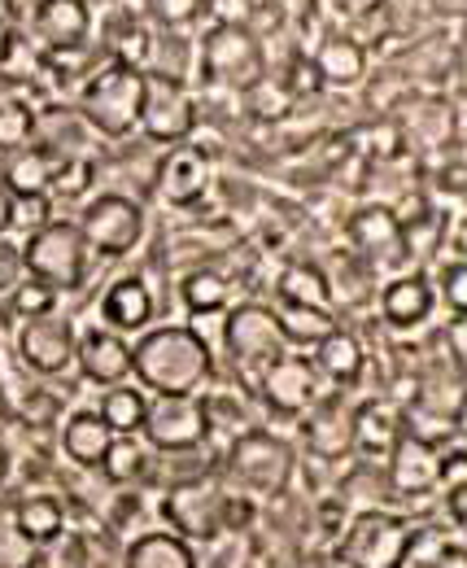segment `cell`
<instances>
[{"mask_svg":"<svg viewBox=\"0 0 467 568\" xmlns=\"http://www.w3.org/2000/svg\"><path fill=\"white\" fill-rule=\"evenodd\" d=\"M293 446L275 433H263V428H245L236 433V442L227 446L223 455V468L236 486L254 490V495H284L288 481H293Z\"/></svg>","mask_w":467,"mask_h":568,"instance_id":"5b68a950","label":"cell"},{"mask_svg":"<svg viewBox=\"0 0 467 568\" xmlns=\"http://www.w3.org/2000/svg\"><path fill=\"white\" fill-rule=\"evenodd\" d=\"M9 516H13V529L31 547H44V542H53L67 529V507L53 495H27L22 503L9 507Z\"/></svg>","mask_w":467,"mask_h":568,"instance_id":"484cf974","label":"cell"},{"mask_svg":"<svg viewBox=\"0 0 467 568\" xmlns=\"http://www.w3.org/2000/svg\"><path fill=\"white\" fill-rule=\"evenodd\" d=\"M140 128L153 144H184L197 132V97L189 92L184 79L144 71V105H140Z\"/></svg>","mask_w":467,"mask_h":568,"instance_id":"ba28073f","label":"cell"},{"mask_svg":"<svg viewBox=\"0 0 467 568\" xmlns=\"http://www.w3.org/2000/svg\"><path fill=\"white\" fill-rule=\"evenodd\" d=\"M132 376L153 394H205L214 381L210 342L189 324L144 328L132 346Z\"/></svg>","mask_w":467,"mask_h":568,"instance_id":"6da1fadb","label":"cell"},{"mask_svg":"<svg viewBox=\"0 0 467 568\" xmlns=\"http://www.w3.org/2000/svg\"><path fill=\"white\" fill-rule=\"evenodd\" d=\"M58 166H62V149H53V144H27V149H18V153L9 158V166L0 171V180L9 184L13 197L49 193Z\"/></svg>","mask_w":467,"mask_h":568,"instance_id":"44dd1931","label":"cell"},{"mask_svg":"<svg viewBox=\"0 0 467 568\" xmlns=\"http://www.w3.org/2000/svg\"><path fill=\"white\" fill-rule=\"evenodd\" d=\"M74 363H79L83 381L110 389V385H119V381L132 376V346H128L123 333L88 328V333H79V342H74Z\"/></svg>","mask_w":467,"mask_h":568,"instance_id":"2e32d148","label":"cell"},{"mask_svg":"<svg viewBox=\"0 0 467 568\" xmlns=\"http://www.w3.org/2000/svg\"><path fill=\"white\" fill-rule=\"evenodd\" d=\"M180 297H184V306L193 315H219V311H227V281L219 272H210V267H197V272L184 276Z\"/></svg>","mask_w":467,"mask_h":568,"instance_id":"836d02e7","label":"cell"},{"mask_svg":"<svg viewBox=\"0 0 467 568\" xmlns=\"http://www.w3.org/2000/svg\"><path fill=\"white\" fill-rule=\"evenodd\" d=\"M110 442H114V433H110V425L97 412H74L62 425V450H67L70 464H79V468H97L105 459Z\"/></svg>","mask_w":467,"mask_h":568,"instance_id":"d4e9b609","label":"cell"},{"mask_svg":"<svg viewBox=\"0 0 467 568\" xmlns=\"http://www.w3.org/2000/svg\"><path fill=\"white\" fill-rule=\"evenodd\" d=\"M162 459H149V473L166 486V490H175V486H193L201 477H214V450L201 442V446H189V450H158Z\"/></svg>","mask_w":467,"mask_h":568,"instance_id":"83f0119b","label":"cell"},{"mask_svg":"<svg viewBox=\"0 0 467 568\" xmlns=\"http://www.w3.org/2000/svg\"><path fill=\"white\" fill-rule=\"evenodd\" d=\"M123 568H197V551L180 534H140Z\"/></svg>","mask_w":467,"mask_h":568,"instance_id":"4316f807","label":"cell"},{"mask_svg":"<svg viewBox=\"0 0 467 568\" xmlns=\"http://www.w3.org/2000/svg\"><path fill=\"white\" fill-rule=\"evenodd\" d=\"M437 473H441L437 442H424V437H415V433L402 428V437L394 442V450H389V486L402 498L428 495V490H437Z\"/></svg>","mask_w":467,"mask_h":568,"instance_id":"ac0fdd59","label":"cell"},{"mask_svg":"<svg viewBox=\"0 0 467 568\" xmlns=\"http://www.w3.org/2000/svg\"><path fill=\"white\" fill-rule=\"evenodd\" d=\"M35 132H40V123H35L31 105H22V101H4L0 105V149L18 153V149L35 144Z\"/></svg>","mask_w":467,"mask_h":568,"instance_id":"d590c367","label":"cell"},{"mask_svg":"<svg viewBox=\"0 0 467 568\" xmlns=\"http://www.w3.org/2000/svg\"><path fill=\"white\" fill-rule=\"evenodd\" d=\"M210 180H214V166H210V153L201 144L184 141V144H171L158 162V175H153V189L166 206L175 211H189L197 206L201 197L210 193Z\"/></svg>","mask_w":467,"mask_h":568,"instance_id":"5bb4252c","label":"cell"},{"mask_svg":"<svg viewBox=\"0 0 467 568\" xmlns=\"http://www.w3.org/2000/svg\"><path fill=\"white\" fill-rule=\"evenodd\" d=\"M140 433L149 437L153 450H189L210 442V420L201 394H153L144 407Z\"/></svg>","mask_w":467,"mask_h":568,"instance_id":"30bf717a","label":"cell"},{"mask_svg":"<svg viewBox=\"0 0 467 568\" xmlns=\"http://www.w3.org/2000/svg\"><path fill=\"white\" fill-rule=\"evenodd\" d=\"M74 223H79L88 250L101 258H123L144 241V211H140V202L123 197V193H97Z\"/></svg>","mask_w":467,"mask_h":568,"instance_id":"52a82bcc","label":"cell"},{"mask_svg":"<svg viewBox=\"0 0 467 568\" xmlns=\"http://www.w3.org/2000/svg\"><path fill=\"white\" fill-rule=\"evenodd\" d=\"M9 473H13V459H9V450H4V446H0V486H4V481H9Z\"/></svg>","mask_w":467,"mask_h":568,"instance_id":"f6af8a7d","label":"cell"},{"mask_svg":"<svg viewBox=\"0 0 467 568\" xmlns=\"http://www.w3.org/2000/svg\"><path fill=\"white\" fill-rule=\"evenodd\" d=\"M349 236H354L358 250H367V254L402 250V223L389 206H363V211L349 219Z\"/></svg>","mask_w":467,"mask_h":568,"instance_id":"f546056e","label":"cell"},{"mask_svg":"<svg viewBox=\"0 0 467 568\" xmlns=\"http://www.w3.org/2000/svg\"><path fill=\"white\" fill-rule=\"evenodd\" d=\"M53 219V193H27V197H13V219L9 227H22L27 236L35 227H44Z\"/></svg>","mask_w":467,"mask_h":568,"instance_id":"f35d334b","label":"cell"},{"mask_svg":"<svg viewBox=\"0 0 467 568\" xmlns=\"http://www.w3.org/2000/svg\"><path fill=\"white\" fill-rule=\"evenodd\" d=\"M97 468H101V477L114 481V486H135L140 477H149V450H144L135 437H114L110 450H105V459H101Z\"/></svg>","mask_w":467,"mask_h":568,"instance_id":"d6a6232c","label":"cell"},{"mask_svg":"<svg viewBox=\"0 0 467 568\" xmlns=\"http://www.w3.org/2000/svg\"><path fill=\"white\" fill-rule=\"evenodd\" d=\"M197 71L219 92H241L250 97L267 79V44L250 27H227L214 22L197 44Z\"/></svg>","mask_w":467,"mask_h":568,"instance_id":"7a4b0ae2","label":"cell"},{"mask_svg":"<svg viewBox=\"0 0 467 568\" xmlns=\"http://www.w3.org/2000/svg\"><path fill=\"white\" fill-rule=\"evenodd\" d=\"M153 311H158V297L153 288L140 281V276H119V281L105 284L101 302H97V315L110 333H144L153 324Z\"/></svg>","mask_w":467,"mask_h":568,"instance_id":"e0dca14e","label":"cell"},{"mask_svg":"<svg viewBox=\"0 0 467 568\" xmlns=\"http://www.w3.org/2000/svg\"><path fill=\"white\" fill-rule=\"evenodd\" d=\"M201 9H205V0H149V13H153L162 27H171V31L189 27Z\"/></svg>","mask_w":467,"mask_h":568,"instance_id":"60d3db41","label":"cell"},{"mask_svg":"<svg viewBox=\"0 0 467 568\" xmlns=\"http://www.w3.org/2000/svg\"><path fill=\"white\" fill-rule=\"evenodd\" d=\"M140 105H144V71L123 62H105L79 88V119L105 141H128L140 132Z\"/></svg>","mask_w":467,"mask_h":568,"instance_id":"3957f363","label":"cell"},{"mask_svg":"<svg viewBox=\"0 0 467 568\" xmlns=\"http://www.w3.org/2000/svg\"><path fill=\"white\" fill-rule=\"evenodd\" d=\"M258 398L280 416H302L311 412L324 389H319V372L306 355H280L258 372Z\"/></svg>","mask_w":467,"mask_h":568,"instance_id":"4fadbf2b","label":"cell"},{"mask_svg":"<svg viewBox=\"0 0 467 568\" xmlns=\"http://www.w3.org/2000/svg\"><path fill=\"white\" fill-rule=\"evenodd\" d=\"M153 44L158 40H149V31L135 22V18H119V27L110 31V62H123V67H135V71H149V62H153Z\"/></svg>","mask_w":467,"mask_h":568,"instance_id":"e575fe53","label":"cell"},{"mask_svg":"<svg viewBox=\"0 0 467 568\" xmlns=\"http://www.w3.org/2000/svg\"><path fill=\"white\" fill-rule=\"evenodd\" d=\"M9 219H13V193H9V184L0 180V236H9Z\"/></svg>","mask_w":467,"mask_h":568,"instance_id":"ee69618b","label":"cell"},{"mask_svg":"<svg viewBox=\"0 0 467 568\" xmlns=\"http://www.w3.org/2000/svg\"><path fill=\"white\" fill-rule=\"evenodd\" d=\"M336 13H345V18H372V13H380L389 0H328Z\"/></svg>","mask_w":467,"mask_h":568,"instance_id":"7bdbcfd3","label":"cell"},{"mask_svg":"<svg viewBox=\"0 0 467 568\" xmlns=\"http://www.w3.org/2000/svg\"><path fill=\"white\" fill-rule=\"evenodd\" d=\"M280 297L293 306H315V311H333V288L319 276V267L311 263H293L280 272Z\"/></svg>","mask_w":467,"mask_h":568,"instance_id":"4dcf8cb0","label":"cell"},{"mask_svg":"<svg viewBox=\"0 0 467 568\" xmlns=\"http://www.w3.org/2000/svg\"><path fill=\"white\" fill-rule=\"evenodd\" d=\"M22 276H27V267H22V245H13L9 236H0V297H9Z\"/></svg>","mask_w":467,"mask_h":568,"instance_id":"b9f144b4","label":"cell"},{"mask_svg":"<svg viewBox=\"0 0 467 568\" xmlns=\"http://www.w3.org/2000/svg\"><path fill=\"white\" fill-rule=\"evenodd\" d=\"M306 416V446L315 450V455H324V459H336V455H345L349 450V425H354V412L349 407H341L336 398H319L311 412H302Z\"/></svg>","mask_w":467,"mask_h":568,"instance_id":"cb8c5ba5","label":"cell"},{"mask_svg":"<svg viewBox=\"0 0 467 568\" xmlns=\"http://www.w3.org/2000/svg\"><path fill=\"white\" fill-rule=\"evenodd\" d=\"M31 36L49 58L83 53L92 36V9L88 0H35L31 4Z\"/></svg>","mask_w":467,"mask_h":568,"instance_id":"9a60e30c","label":"cell"},{"mask_svg":"<svg viewBox=\"0 0 467 568\" xmlns=\"http://www.w3.org/2000/svg\"><path fill=\"white\" fill-rule=\"evenodd\" d=\"M402 437V416L398 407H389V403H367V407H358L354 412V425H349V446H358L363 455H372V459H389V450H394V442Z\"/></svg>","mask_w":467,"mask_h":568,"instance_id":"7402d4cb","label":"cell"},{"mask_svg":"<svg viewBox=\"0 0 467 568\" xmlns=\"http://www.w3.org/2000/svg\"><path fill=\"white\" fill-rule=\"evenodd\" d=\"M22 267L27 276L44 281L58 293H74L88 284V272H92V250L79 232V223L70 219H49L44 227H35L22 245Z\"/></svg>","mask_w":467,"mask_h":568,"instance_id":"277c9868","label":"cell"},{"mask_svg":"<svg viewBox=\"0 0 467 568\" xmlns=\"http://www.w3.org/2000/svg\"><path fill=\"white\" fill-rule=\"evenodd\" d=\"M4 58H9V27L0 22V67H4Z\"/></svg>","mask_w":467,"mask_h":568,"instance_id":"bcb514c9","label":"cell"},{"mask_svg":"<svg viewBox=\"0 0 467 568\" xmlns=\"http://www.w3.org/2000/svg\"><path fill=\"white\" fill-rule=\"evenodd\" d=\"M275 320H280V333H284L288 346H315V342H324L336 328V320L328 311L293 306V302H284V311H275Z\"/></svg>","mask_w":467,"mask_h":568,"instance_id":"1f68e13d","label":"cell"},{"mask_svg":"<svg viewBox=\"0 0 467 568\" xmlns=\"http://www.w3.org/2000/svg\"><path fill=\"white\" fill-rule=\"evenodd\" d=\"M9 311H13V320L49 315V311H58V288H49V284L35 281V276H22L18 288L9 293Z\"/></svg>","mask_w":467,"mask_h":568,"instance_id":"8d00e7d4","label":"cell"},{"mask_svg":"<svg viewBox=\"0 0 467 568\" xmlns=\"http://www.w3.org/2000/svg\"><path fill=\"white\" fill-rule=\"evenodd\" d=\"M455 315H464L467 320V263L464 254H455L446 267H441V281H437V288H433Z\"/></svg>","mask_w":467,"mask_h":568,"instance_id":"74e56055","label":"cell"},{"mask_svg":"<svg viewBox=\"0 0 467 568\" xmlns=\"http://www.w3.org/2000/svg\"><path fill=\"white\" fill-rule=\"evenodd\" d=\"M223 346H227V355H232L236 367L254 372V381H258V372H263L267 363H275V358L288 351L275 311L263 306V302H241V306H232V315H227V324H223Z\"/></svg>","mask_w":467,"mask_h":568,"instance_id":"9c48e42d","label":"cell"},{"mask_svg":"<svg viewBox=\"0 0 467 568\" xmlns=\"http://www.w3.org/2000/svg\"><path fill=\"white\" fill-rule=\"evenodd\" d=\"M223 507H227V490L214 486L210 477H201L193 486H175L162 498V516L171 520V529L184 542H210L223 534Z\"/></svg>","mask_w":467,"mask_h":568,"instance_id":"8fae6325","label":"cell"},{"mask_svg":"<svg viewBox=\"0 0 467 568\" xmlns=\"http://www.w3.org/2000/svg\"><path fill=\"white\" fill-rule=\"evenodd\" d=\"M415 529L394 511H358L336 542V565L345 568H402Z\"/></svg>","mask_w":467,"mask_h":568,"instance_id":"8992f818","label":"cell"},{"mask_svg":"<svg viewBox=\"0 0 467 568\" xmlns=\"http://www.w3.org/2000/svg\"><path fill=\"white\" fill-rule=\"evenodd\" d=\"M311 67L319 74L324 88H358L367 79V49L354 40V36H324V44L315 49Z\"/></svg>","mask_w":467,"mask_h":568,"instance_id":"ffe728a7","label":"cell"},{"mask_svg":"<svg viewBox=\"0 0 467 568\" xmlns=\"http://www.w3.org/2000/svg\"><path fill=\"white\" fill-rule=\"evenodd\" d=\"M144 407H149L144 389H132L128 381H119V385H110V389L101 394L97 416L110 425V433H114V437H135V433H140V425H144Z\"/></svg>","mask_w":467,"mask_h":568,"instance_id":"f1b7e54d","label":"cell"},{"mask_svg":"<svg viewBox=\"0 0 467 568\" xmlns=\"http://www.w3.org/2000/svg\"><path fill=\"white\" fill-rule=\"evenodd\" d=\"M315 372L324 376V381H333V385H354L358 376H363V367H367V355H363V342L349 333V328H333L324 342H315Z\"/></svg>","mask_w":467,"mask_h":568,"instance_id":"603a6c76","label":"cell"},{"mask_svg":"<svg viewBox=\"0 0 467 568\" xmlns=\"http://www.w3.org/2000/svg\"><path fill=\"white\" fill-rule=\"evenodd\" d=\"M92 175H97V171H92L88 158H70V153H62V166H58L49 193H58V197H79V193L92 184Z\"/></svg>","mask_w":467,"mask_h":568,"instance_id":"ab89813d","label":"cell"},{"mask_svg":"<svg viewBox=\"0 0 467 568\" xmlns=\"http://www.w3.org/2000/svg\"><path fill=\"white\" fill-rule=\"evenodd\" d=\"M74 342H79L74 324H70L67 315L49 311V315L22 320L13 351H18V358H22L35 376H62V372L74 367Z\"/></svg>","mask_w":467,"mask_h":568,"instance_id":"7c38bea8","label":"cell"},{"mask_svg":"<svg viewBox=\"0 0 467 568\" xmlns=\"http://www.w3.org/2000/svg\"><path fill=\"white\" fill-rule=\"evenodd\" d=\"M433 306H437V293H433V284L424 281L419 272L394 276V281L380 288V320L389 328H398V333L419 328L433 315Z\"/></svg>","mask_w":467,"mask_h":568,"instance_id":"d6986e66","label":"cell"}]
</instances>
